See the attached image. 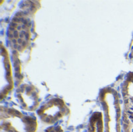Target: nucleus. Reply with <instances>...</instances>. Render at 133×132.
<instances>
[{
	"mask_svg": "<svg viewBox=\"0 0 133 132\" xmlns=\"http://www.w3.org/2000/svg\"><path fill=\"white\" fill-rule=\"evenodd\" d=\"M89 132H103L102 123L99 120H94L91 121L89 128Z\"/></svg>",
	"mask_w": 133,
	"mask_h": 132,
	"instance_id": "f257e3e1",
	"label": "nucleus"
}]
</instances>
